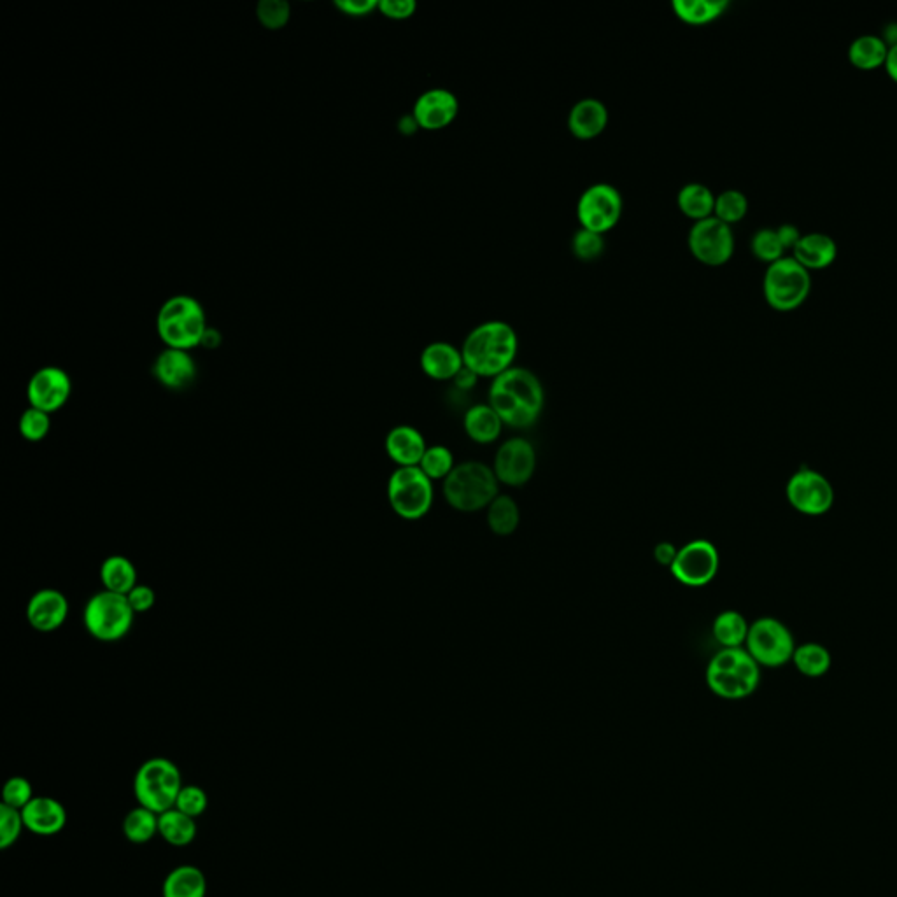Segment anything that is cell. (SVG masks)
<instances>
[{
  "instance_id": "obj_1",
  "label": "cell",
  "mask_w": 897,
  "mask_h": 897,
  "mask_svg": "<svg viewBox=\"0 0 897 897\" xmlns=\"http://www.w3.org/2000/svg\"><path fill=\"white\" fill-rule=\"evenodd\" d=\"M544 403V386L528 368L510 367L491 382L489 405L510 428L524 430L533 426Z\"/></svg>"
},
{
  "instance_id": "obj_2",
  "label": "cell",
  "mask_w": 897,
  "mask_h": 897,
  "mask_svg": "<svg viewBox=\"0 0 897 897\" xmlns=\"http://www.w3.org/2000/svg\"><path fill=\"white\" fill-rule=\"evenodd\" d=\"M519 340L517 333L505 321H486L468 333L461 346L463 361L468 370L479 377H498L512 367L516 360Z\"/></svg>"
},
{
  "instance_id": "obj_3",
  "label": "cell",
  "mask_w": 897,
  "mask_h": 897,
  "mask_svg": "<svg viewBox=\"0 0 897 897\" xmlns=\"http://www.w3.org/2000/svg\"><path fill=\"white\" fill-rule=\"evenodd\" d=\"M761 682V666L747 649H721L707 668L710 691L722 700H743L754 694Z\"/></svg>"
},
{
  "instance_id": "obj_4",
  "label": "cell",
  "mask_w": 897,
  "mask_h": 897,
  "mask_svg": "<svg viewBox=\"0 0 897 897\" xmlns=\"http://www.w3.org/2000/svg\"><path fill=\"white\" fill-rule=\"evenodd\" d=\"M498 496V479L493 468L479 461H465L454 467L444 481V498L458 512L488 509Z\"/></svg>"
},
{
  "instance_id": "obj_5",
  "label": "cell",
  "mask_w": 897,
  "mask_h": 897,
  "mask_svg": "<svg viewBox=\"0 0 897 897\" xmlns=\"http://www.w3.org/2000/svg\"><path fill=\"white\" fill-rule=\"evenodd\" d=\"M160 339L172 349L188 351L202 344L207 326L202 305L188 295H177L162 305L156 319Z\"/></svg>"
},
{
  "instance_id": "obj_6",
  "label": "cell",
  "mask_w": 897,
  "mask_h": 897,
  "mask_svg": "<svg viewBox=\"0 0 897 897\" xmlns=\"http://www.w3.org/2000/svg\"><path fill=\"white\" fill-rule=\"evenodd\" d=\"M183 789L181 771L169 759H149L142 764L134 780L135 798L151 812L172 810Z\"/></svg>"
},
{
  "instance_id": "obj_7",
  "label": "cell",
  "mask_w": 897,
  "mask_h": 897,
  "mask_svg": "<svg viewBox=\"0 0 897 897\" xmlns=\"http://www.w3.org/2000/svg\"><path fill=\"white\" fill-rule=\"evenodd\" d=\"M134 617L127 596L104 589L86 601L83 624L95 640L118 642L130 633Z\"/></svg>"
},
{
  "instance_id": "obj_8",
  "label": "cell",
  "mask_w": 897,
  "mask_h": 897,
  "mask_svg": "<svg viewBox=\"0 0 897 897\" xmlns=\"http://www.w3.org/2000/svg\"><path fill=\"white\" fill-rule=\"evenodd\" d=\"M810 290V270H806L792 256H784L778 262L771 263L764 274V297L775 311H796L805 304Z\"/></svg>"
},
{
  "instance_id": "obj_9",
  "label": "cell",
  "mask_w": 897,
  "mask_h": 897,
  "mask_svg": "<svg viewBox=\"0 0 897 897\" xmlns=\"http://www.w3.org/2000/svg\"><path fill=\"white\" fill-rule=\"evenodd\" d=\"M433 484L419 467L396 468L388 481V500L405 521L423 519L433 505Z\"/></svg>"
},
{
  "instance_id": "obj_10",
  "label": "cell",
  "mask_w": 897,
  "mask_h": 897,
  "mask_svg": "<svg viewBox=\"0 0 897 897\" xmlns=\"http://www.w3.org/2000/svg\"><path fill=\"white\" fill-rule=\"evenodd\" d=\"M745 649L759 666L778 668L794 656V638L789 628L771 617H763L750 624Z\"/></svg>"
},
{
  "instance_id": "obj_11",
  "label": "cell",
  "mask_w": 897,
  "mask_h": 897,
  "mask_svg": "<svg viewBox=\"0 0 897 897\" xmlns=\"http://www.w3.org/2000/svg\"><path fill=\"white\" fill-rule=\"evenodd\" d=\"M621 193L610 183H594L582 191L577 202V218L580 227L596 234H607L619 223L622 216Z\"/></svg>"
},
{
  "instance_id": "obj_12",
  "label": "cell",
  "mask_w": 897,
  "mask_h": 897,
  "mask_svg": "<svg viewBox=\"0 0 897 897\" xmlns=\"http://www.w3.org/2000/svg\"><path fill=\"white\" fill-rule=\"evenodd\" d=\"M687 244L694 258L710 267H721L735 253V235L731 225L715 216L694 221L687 235Z\"/></svg>"
},
{
  "instance_id": "obj_13",
  "label": "cell",
  "mask_w": 897,
  "mask_h": 897,
  "mask_svg": "<svg viewBox=\"0 0 897 897\" xmlns=\"http://www.w3.org/2000/svg\"><path fill=\"white\" fill-rule=\"evenodd\" d=\"M719 551L708 540H693L680 547L671 565V575L687 587H703L710 584L719 572Z\"/></svg>"
},
{
  "instance_id": "obj_14",
  "label": "cell",
  "mask_w": 897,
  "mask_h": 897,
  "mask_svg": "<svg viewBox=\"0 0 897 897\" xmlns=\"http://www.w3.org/2000/svg\"><path fill=\"white\" fill-rule=\"evenodd\" d=\"M787 498L805 516H824L833 507V486L819 472L801 468L787 482Z\"/></svg>"
},
{
  "instance_id": "obj_15",
  "label": "cell",
  "mask_w": 897,
  "mask_h": 897,
  "mask_svg": "<svg viewBox=\"0 0 897 897\" xmlns=\"http://www.w3.org/2000/svg\"><path fill=\"white\" fill-rule=\"evenodd\" d=\"M537 468L535 447L526 438H510L496 451L493 472L500 484L521 488L530 482Z\"/></svg>"
},
{
  "instance_id": "obj_16",
  "label": "cell",
  "mask_w": 897,
  "mask_h": 897,
  "mask_svg": "<svg viewBox=\"0 0 897 897\" xmlns=\"http://www.w3.org/2000/svg\"><path fill=\"white\" fill-rule=\"evenodd\" d=\"M72 393L71 377L58 367H44L32 375L27 386L30 407L53 414L69 402Z\"/></svg>"
},
{
  "instance_id": "obj_17",
  "label": "cell",
  "mask_w": 897,
  "mask_h": 897,
  "mask_svg": "<svg viewBox=\"0 0 897 897\" xmlns=\"http://www.w3.org/2000/svg\"><path fill=\"white\" fill-rule=\"evenodd\" d=\"M458 113H460V100L451 90L431 88L417 97L412 116L419 128L442 130L456 120Z\"/></svg>"
},
{
  "instance_id": "obj_18",
  "label": "cell",
  "mask_w": 897,
  "mask_h": 897,
  "mask_svg": "<svg viewBox=\"0 0 897 897\" xmlns=\"http://www.w3.org/2000/svg\"><path fill=\"white\" fill-rule=\"evenodd\" d=\"M69 615V601L57 589H41L27 603V621L41 633L62 628Z\"/></svg>"
},
{
  "instance_id": "obj_19",
  "label": "cell",
  "mask_w": 897,
  "mask_h": 897,
  "mask_svg": "<svg viewBox=\"0 0 897 897\" xmlns=\"http://www.w3.org/2000/svg\"><path fill=\"white\" fill-rule=\"evenodd\" d=\"M153 374L160 384L169 389H183L190 386L197 377V365L188 351L167 347L155 361Z\"/></svg>"
},
{
  "instance_id": "obj_20",
  "label": "cell",
  "mask_w": 897,
  "mask_h": 897,
  "mask_svg": "<svg viewBox=\"0 0 897 897\" xmlns=\"http://www.w3.org/2000/svg\"><path fill=\"white\" fill-rule=\"evenodd\" d=\"M426 449L423 433L414 426H395L386 437V453L398 468L419 467Z\"/></svg>"
},
{
  "instance_id": "obj_21",
  "label": "cell",
  "mask_w": 897,
  "mask_h": 897,
  "mask_svg": "<svg viewBox=\"0 0 897 897\" xmlns=\"http://www.w3.org/2000/svg\"><path fill=\"white\" fill-rule=\"evenodd\" d=\"M421 368L424 374L435 381L456 379L465 368L461 349L449 342H431L421 353Z\"/></svg>"
},
{
  "instance_id": "obj_22",
  "label": "cell",
  "mask_w": 897,
  "mask_h": 897,
  "mask_svg": "<svg viewBox=\"0 0 897 897\" xmlns=\"http://www.w3.org/2000/svg\"><path fill=\"white\" fill-rule=\"evenodd\" d=\"M608 109L600 99L586 97L573 104L568 113V128L577 139L589 141L607 128Z\"/></svg>"
},
{
  "instance_id": "obj_23",
  "label": "cell",
  "mask_w": 897,
  "mask_h": 897,
  "mask_svg": "<svg viewBox=\"0 0 897 897\" xmlns=\"http://www.w3.org/2000/svg\"><path fill=\"white\" fill-rule=\"evenodd\" d=\"M23 822L32 833L51 836L64 829L67 813L57 799L34 798L22 810Z\"/></svg>"
},
{
  "instance_id": "obj_24",
  "label": "cell",
  "mask_w": 897,
  "mask_h": 897,
  "mask_svg": "<svg viewBox=\"0 0 897 897\" xmlns=\"http://www.w3.org/2000/svg\"><path fill=\"white\" fill-rule=\"evenodd\" d=\"M836 255H838L836 242L826 234L801 235L796 248L792 249V258L798 260L810 272L831 267Z\"/></svg>"
},
{
  "instance_id": "obj_25",
  "label": "cell",
  "mask_w": 897,
  "mask_h": 897,
  "mask_svg": "<svg viewBox=\"0 0 897 897\" xmlns=\"http://www.w3.org/2000/svg\"><path fill=\"white\" fill-rule=\"evenodd\" d=\"M503 424L496 410L489 403H477L463 417V428L477 444H493L502 435Z\"/></svg>"
},
{
  "instance_id": "obj_26",
  "label": "cell",
  "mask_w": 897,
  "mask_h": 897,
  "mask_svg": "<svg viewBox=\"0 0 897 897\" xmlns=\"http://www.w3.org/2000/svg\"><path fill=\"white\" fill-rule=\"evenodd\" d=\"M100 580L106 591L123 596H127L139 584L134 563L120 554H113L102 563Z\"/></svg>"
},
{
  "instance_id": "obj_27",
  "label": "cell",
  "mask_w": 897,
  "mask_h": 897,
  "mask_svg": "<svg viewBox=\"0 0 897 897\" xmlns=\"http://www.w3.org/2000/svg\"><path fill=\"white\" fill-rule=\"evenodd\" d=\"M677 204L687 218L701 221L714 216L715 195L705 184L687 183L680 188Z\"/></svg>"
},
{
  "instance_id": "obj_28",
  "label": "cell",
  "mask_w": 897,
  "mask_h": 897,
  "mask_svg": "<svg viewBox=\"0 0 897 897\" xmlns=\"http://www.w3.org/2000/svg\"><path fill=\"white\" fill-rule=\"evenodd\" d=\"M205 876L195 866H179L163 883V897H205Z\"/></svg>"
},
{
  "instance_id": "obj_29",
  "label": "cell",
  "mask_w": 897,
  "mask_h": 897,
  "mask_svg": "<svg viewBox=\"0 0 897 897\" xmlns=\"http://www.w3.org/2000/svg\"><path fill=\"white\" fill-rule=\"evenodd\" d=\"M889 44L882 37L862 36L850 44L848 60L861 71H873L887 62Z\"/></svg>"
},
{
  "instance_id": "obj_30",
  "label": "cell",
  "mask_w": 897,
  "mask_h": 897,
  "mask_svg": "<svg viewBox=\"0 0 897 897\" xmlns=\"http://www.w3.org/2000/svg\"><path fill=\"white\" fill-rule=\"evenodd\" d=\"M750 624L740 612L726 610L715 617L712 633L722 649H736L747 642Z\"/></svg>"
},
{
  "instance_id": "obj_31",
  "label": "cell",
  "mask_w": 897,
  "mask_h": 897,
  "mask_svg": "<svg viewBox=\"0 0 897 897\" xmlns=\"http://www.w3.org/2000/svg\"><path fill=\"white\" fill-rule=\"evenodd\" d=\"M158 833L162 834L170 845L186 847L197 836V824L190 815L179 810H167L158 817Z\"/></svg>"
},
{
  "instance_id": "obj_32",
  "label": "cell",
  "mask_w": 897,
  "mask_h": 897,
  "mask_svg": "<svg viewBox=\"0 0 897 897\" xmlns=\"http://www.w3.org/2000/svg\"><path fill=\"white\" fill-rule=\"evenodd\" d=\"M728 6V0H673L671 4L675 15L689 25L714 22Z\"/></svg>"
},
{
  "instance_id": "obj_33",
  "label": "cell",
  "mask_w": 897,
  "mask_h": 897,
  "mask_svg": "<svg viewBox=\"0 0 897 897\" xmlns=\"http://www.w3.org/2000/svg\"><path fill=\"white\" fill-rule=\"evenodd\" d=\"M486 510H488L486 517H488L489 530L498 537H507L517 530L519 521H521V512H519L517 503L510 496H496Z\"/></svg>"
},
{
  "instance_id": "obj_34",
  "label": "cell",
  "mask_w": 897,
  "mask_h": 897,
  "mask_svg": "<svg viewBox=\"0 0 897 897\" xmlns=\"http://www.w3.org/2000/svg\"><path fill=\"white\" fill-rule=\"evenodd\" d=\"M792 661L806 677H822L831 668V654L820 643H805L794 650Z\"/></svg>"
},
{
  "instance_id": "obj_35",
  "label": "cell",
  "mask_w": 897,
  "mask_h": 897,
  "mask_svg": "<svg viewBox=\"0 0 897 897\" xmlns=\"http://www.w3.org/2000/svg\"><path fill=\"white\" fill-rule=\"evenodd\" d=\"M123 831L132 843H146L158 833V817L144 806L135 808L123 822Z\"/></svg>"
},
{
  "instance_id": "obj_36",
  "label": "cell",
  "mask_w": 897,
  "mask_h": 897,
  "mask_svg": "<svg viewBox=\"0 0 897 897\" xmlns=\"http://www.w3.org/2000/svg\"><path fill=\"white\" fill-rule=\"evenodd\" d=\"M747 211H749V200L742 191L726 190L715 197L714 216L728 225L742 221Z\"/></svg>"
},
{
  "instance_id": "obj_37",
  "label": "cell",
  "mask_w": 897,
  "mask_h": 897,
  "mask_svg": "<svg viewBox=\"0 0 897 897\" xmlns=\"http://www.w3.org/2000/svg\"><path fill=\"white\" fill-rule=\"evenodd\" d=\"M454 456L444 445H431L426 449L423 460L419 463V468L424 474L430 477L431 481H440L447 479V475L453 472Z\"/></svg>"
},
{
  "instance_id": "obj_38",
  "label": "cell",
  "mask_w": 897,
  "mask_h": 897,
  "mask_svg": "<svg viewBox=\"0 0 897 897\" xmlns=\"http://www.w3.org/2000/svg\"><path fill=\"white\" fill-rule=\"evenodd\" d=\"M784 246L780 242L777 230L763 228L752 239V253L766 263H775L784 258Z\"/></svg>"
},
{
  "instance_id": "obj_39",
  "label": "cell",
  "mask_w": 897,
  "mask_h": 897,
  "mask_svg": "<svg viewBox=\"0 0 897 897\" xmlns=\"http://www.w3.org/2000/svg\"><path fill=\"white\" fill-rule=\"evenodd\" d=\"M50 428V414H46L43 410L29 407L20 417V433L29 442H41L48 437Z\"/></svg>"
},
{
  "instance_id": "obj_40",
  "label": "cell",
  "mask_w": 897,
  "mask_h": 897,
  "mask_svg": "<svg viewBox=\"0 0 897 897\" xmlns=\"http://www.w3.org/2000/svg\"><path fill=\"white\" fill-rule=\"evenodd\" d=\"M572 251L579 260L589 262V260L601 256V253L605 251V239H603V235L596 234L593 230L580 228L579 232L573 235Z\"/></svg>"
},
{
  "instance_id": "obj_41",
  "label": "cell",
  "mask_w": 897,
  "mask_h": 897,
  "mask_svg": "<svg viewBox=\"0 0 897 897\" xmlns=\"http://www.w3.org/2000/svg\"><path fill=\"white\" fill-rule=\"evenodd\" d=\"M256 13L265 29H283L290 18V4L283 0H263L258 4Z\"/></svg>"
},
{
  "instance_id": "obj_42",
  "label": "cell",
  "mask_w": 897,
  "mask_h": 897,
  "mask_svg": "<svg viewBox=\"0 0 897 897\" xmlns=\"http://www.w3.org/2000/svg\"><path fill=\"white\" fill-rule=\"evenodd\" d=\"M23 822L22 812H18L13 806H0V847L8 848L18 840V836L22 833Z\"/></svg>"
},
{
  "instance_id": "obj_43",
  "label": "cell",
  "mask_w": 897,
  "mask_h": 897,
  "mask_svg": "<svg viewBox=\"0 0 897 897\" xmlns=\"http://www.w3.org/2000/svg\"><path fill=\"white\" fill-rule=\"evenodd\" d=\"M176 808L179 812L186 813V815H190V817L195 819V817L205 812L207 796L197 785H188V787H183L181 792H179Z\"/></svg>"
},
{
  "instance_id": "obj_44",
  "label": "cell",
  "mask_w": 897,
  "mask_h": 897,
  "mask_svg": "<svg viewBox=\"0 0 897 897\" xmlns=\"http://www.w3.org/2000/svg\"><path fill=\"white\" fill-rule=\"evenodd\" d=\"M4 805L13 806V808H25L32 801V787L29 780L22 777L9 778L8 784L4 787Z\"/></svg>"
},
{
  "instance_id": "obj_45",
  "label": "cell",
  "mask_w": 897,
  "mask_h": 897,
  "mask_svg": "<svg viewBox=\"0 0 897 897\" xmlns=\"http://www.w3.org/2000/svg\"><path fill=\"white\" fill-rule=\"evenodd\" d=\"M128 603L134 610L135 615L146 614L151 608L155 607L156 593L153 587L137 584V586L127 594Z\"/></svg>"
},
{
  "instance_id": "obj_46",
  "label": "cell",
  "mask_w": 897,
  "mask_h": 897,
  "mask_svg": "<svg viewBox=\"0 0 897 897\" xmlns=\"http://www.w3.org/2000/svg\"><path fill=\"white\" fill-rule=\"evenodd\" d=\"M377 9L391 20H407L416 13L417 4L414 0H381Z\"/></svg>"
},
{
  "instance_id": "obj_47",
  "label": "cell",
  "mask_w": 897,
  "mask_h": 897,
  "mask_svg": "<svg viewBox=\"0 0 897 897\" xmlns=\"http://www.w3.org/2000/svg\"><path fill=\"white\" fill-rule=\"evenodd\" d=\"M335 8L340 9L344 15L365 16L379 8V2H375V0H339V2H335Z\"/></svg>"
},
{
  "instance_id": "obj_48",
  "label": "cell",
  "mask_w": 897,
  "mask_h": 897,
  "mask_svg": "<svg viewBox=\"0 0 897 897\" xmlns=\"http://www.w3.org/2000/svg\"><path fill=\"white\" fill-rule=\"evenodd\" d=\"M677 554H679V549L675 547V545L671 544V542H661V544H657L654 547V559H656L657 565L661 566H670L673 565V561L677 558Z\"/></svg>"
},
{
  "instance_id": "obj_49",
  "label": "cell",
  "mask_w": 897,
  "mask_h": 897,
  "mask_svg": "<svg viewBox=\"0 0 897 897\" xmlns=\"http://www.w3.org/2000/svg\"><path fill=\"white\" fill-rule=\"evenodd\" d=\"M777 232L784 249L796 248V244L801 239V234H799L798 228L794 227V225H782V227L777 228Z\"/></svg>"
},
{
  "instance_id": "obj_50",
  "label": "cell",
  "mask_w": 897,
  "mask_h": 897,
  "mask_svg": "<svg viewBox=\"0 0 897 897\" xmlns=\"http://www.w3.org/2000/svg\"><path fill=\"white\" fill-rule=\"evenodd\" d=\"M477 377H479V375L474 374L472 370H468V368L465 367L461 370L460 374L456 375L454 381H456V384H458L460 388H474L475 382H477Z\"/></svg>"
},
{
  "instance_id": "obj_51",
  "label": "cell",
  "mask_w": 897,
  "mask_h": 897,
  "mask_svg": "<svg viewBox=\"0 0 897 897\" xmlns=\"http://www.w3.org/2000/svg\"><path fill=\"white\" fill-rule=\"evenodd\" d=\"M885 69H887V72H889V76L890 78H892V81H896L897 83V44L896 46H892V48H889V55H887Z\"/></svg>"
}]
</instances>
